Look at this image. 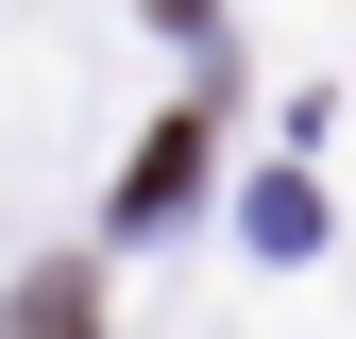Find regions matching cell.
Segmentation results:
<instances>
[{"label": "cell", "mask_w": 356, "mask_h": 339, "mask_svg": "<svg viewBox=\"0 0 356 339\" xmlns=\"http://www.w3.org/2000/svg\"><path fill=\"white\" fill-rule=\"evenodd\" d=\"M204 187V119H170V136L136 153V187H119V204H136V221H170V204H187Z\"/></svg>", "instance_id": "6da1fadb"}, {"label": "cell", "mask_w": 356, "mask_h": 339, "mask_svg": "<svg viewBox=\"0 0 356 339\" xmlns=\"http://www.w3.org/2000/svg\"><path fill=\"white\" fill-rule=\"evenodd\" d=\"M0 339H102V288H85V272H34V288H17V322H0Z\"/></svg>", "instance_id": "7a4b0ae2"}]
</instances>
